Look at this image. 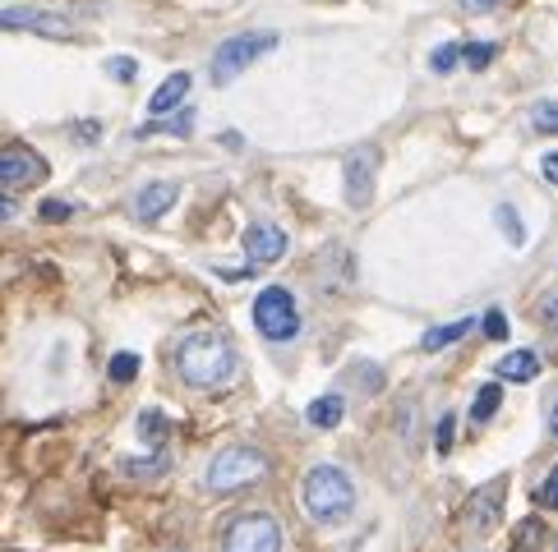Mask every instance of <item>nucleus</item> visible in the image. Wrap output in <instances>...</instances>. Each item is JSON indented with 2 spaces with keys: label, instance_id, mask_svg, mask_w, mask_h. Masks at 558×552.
Returning a JSON list of instances; mask_svg holds the SVG:
<instances>
[{
  "label": "nucleus",
  "instance_id": "obj_15",
  "mask_svg": "<svg viewBox=\"0 0 558 552\" xmlns=\"http://www.w3.org/2000/svg\"><path fill=\"white\" fill-rule=\"evenodd\" d=\"M342 414H346V401L337 397V391H328V397L310 401V410H305V419H310L314 428H337V424H342Z\"/></svg>",
  "mask_w": 558,
  "mask_h": 552
},
{
  "label": "nucleus",
  "instance_id": "obj_7",
  "mask_svg": "<svg viewBox=\"0 0 558 552\" xmlns=\"http://www.w3.org/2000/svg\"><path fill=\"white\" fill-rule=\"evenodd\" d=\"M374 175H379V148H356L351 156H346L342 166V193H346V208H370L374 199Z\"/></svg>",
  "mask_w": 558,
  "mask_h": 552
},
{
  "label": "nucleus",
  "instance_id": "obj_19",
  "mask_svg": "<svg viewBox=\"0 0 558 552\" xmlns=\"http://www.w3.org/2000/svg\"><path fill=\"white\" fill-rule=\"evenodd\" d=\"M107 373H111V382H115V387L134 382V378H139V354H134V350H121V354H111Z\"/></svg>",
  "mask_w": 558,
  "mask_h": 552
},
{
  "label": "nucleus",
  "instance_id": "obj_14",
  "mask_svg": "<svg viewBox=\"0 0 558 552\" xmlns=\"http://www.w3.org/2000/svg\"><path fill=\"white\" fill-rule=\"evenodd\" d=\"M541 368L545 364H541V354H535V350H508L504 360L494 364V373L504 382H535V378H541Z\"/></svg>",
  "mask_w": 558,
  "mask_h": 552
},
{
  "label": "nucleus",
  "instance_id": "obj_5",
  "mask_svg": "<svg viewBox=\"0 0 558 552\" xmlns=\"http://www.w3.org/2000/svg\"><path fill=\"white\" fill-rule=\"evenodd\" d=\"M255 327L268 341H292L300 337V309L286 286H268L255 294Z\"/></svg>",
  "mask_w": 558,
  "mask_h": 552
},
{
  "label": "nucleus",
  "instance_id": "obj_28",
  "mask_svg": "<svg viewBox=\"0 0 558 552\" xmlns=\"http://www.w3.org/2000/svg\"><path fill=\"white\" fill-rule=\"evenodd\" d=\"M535 502L549 506V511H558V465L549 469V479L541 484V492H535Z\"/></svg>",
  "mask_w": 558,
  "mask_h": 552
},
{
  "label": "nucleus",
  "instance_id": "obj_21",
  "mask_svg": "<svg viewBox=\"0 0 558 552\" xmlns=\"http://www.w3.org/2000/svg\"><path fill=\"white\" fill-rule=\"evenodd\" d=\"M494 55H498V47H494V42H467V47H461V61H467L471 70H485V65L494 61Z\"/></svg>",
  "mask_w": 558,
  "mask_h": 552
},
{
  "label": "nucleus",
  "instance_id": "obj_3",
  "mask_svg": "<svg viewBox=\"0 0 558 552\" xmlns=\"http://www.w3.org/2000/svg\"><path fill=\"white\" fill-rule=\"evenodd\" d=\"M268 51H277V33H236V37H226V42L213 51V70H208V78H213L218 88H226L231 78L245 74Z\"/></svg>",
  "mask_w": 558,
  "mask_h": 552
},
{
  "label": "nucleus",
  "instance_id": "obj_16",
  "mask_svg": "<svg viewBox=\"0 0 558 552\" xmlns=\"http://www.w3.org/2000/svg\"><path fill=\"white\" fill-rule=\"evenodd\" d=\"M498 405H504V387L485 382V387L475 391V401H471V424H489L494 414H498Z\"/></svg>",
  "mask_w": 558,
  "mask_h": 552
},
{
  "label": "nucleus",
  "instance_id": "obj_26",
  "mask_svg": "<svg viewBox=\"0 0 558 552\" xmlns=\"http://www.w3.org/2000/svg\"><path fill=\"white\" fill-rule=\"evenodd\" d=\"M74 212H79V208L65 203V199H47L42 208H37V216H42V222H70Z\"/></svg>",
  "mask_w": 558,
  "mask_h": 552
},
{
  "label": "nucleus",
  "instance_id": "obj_33",
  "mask_svg": "<svg viewBox=\"0 0 558 552\" xmlns=\"http://www.w3.org/2000/svg\"><path fill=\"white\" fill-rule=\"evenodd\" d=\"M14 212H18V208H14V199H5V193H0V222H10Z\"/></svg>",
  "mask_w": 558,
  "mask_h": 552
},
{
  "label": "nucleus",
  "instance_id": "obj_9",
  "mask_svg": "<svg viewBox=\"0 0 558 552\" xmlns=\"http://www.w3.org/2000/svg\"><path fill=\"white\" fill-rule=\"evenodd\" d=\"M504 479H494V484H485L471 498V506H467V516H461V525H467V535H489V529L498 525V516H504Z\"/></svg>",
  "mask_w": 558,
  "mask_h": 552
},
{
  "label": "nucleus",
  "instance_id": "obj_4",
  "mask_svg": "<svg viewBox=\"0 0 558 552\" xmlns=\"http://www.w3.org/2000/svg\"><path fill=\"white\" fill-rule=\"evenodd\" d=\"M268 475V456L255 447H226L213 456L208 465V488L213 492H236V488H249Z\"/></svg>",
  "mask_w": 558,
  "mask_h": 552
},
{
  "label": "nucleus",
  "instance_id": "obj_20",
  "mask_svg": "<svg viewBox=\"0 0 558 552\" xmlns=\"http://www.w3.org/2000/svg\"><path fill=\"white\" fill-rule=\"evenodd\" d=\"M166 428H171V424H166L162 410H144V414H139V438H144L148 447H162V442H166Z\"/></svg>",
  "mask_w": 558,
  "mask_h": 552
},
{
  "label": "nucleus",
  "instance_id": "obj_12",
  "mask_svg": "<svg viewBox=\"0 0 558 552\" xmlns=\"http://www.w3.org/2000/svg\"><path fill=\"white\" fill-rule=\"evenodd\" d=\"M181 199V185L176 180H152L134 193V212H139V222H158L162 212H171Z\"/></svg>",
  "mask_w": 558,
  "mask_h": 552
},
{
  "label": "nucleus",
  "instance_id": "obj_30",
  "mask_svg": "<svg viewBox=\"0 0 558 552\" xmlns=\"http://www.w3.org/2000/svg\"><path fill=\"white\" fill-rule=\"evenodd\" d=\"M121 469H125V475H158V469H166V456H152V461H125Z\"/></svg>",
  "mask_w": 558,
  "mask_h": 552
},
{
  "label": "nucleus",
  "instance_id": "obj_37",
  "mask_svg": "<svg viewBox=\"0 0 558 552\" xmlns=\"http://www.w3.org/2000/svg\"><path fill=\"white\" fill-rule=\"evenodd\" d=\"M554 552H558V543H554Z\"/></svg>",
  "mask_w": 558,
  "mask_h": 552
},
{
  "label": "nucleus",
  "instance_id": "obj_11",
  "mask_svg": "<svg viewBox=\"0 0 558 552\" xmlns=\"http://www.w3.org/2000/svg\"><path fill=\"white\" fill-rule=\"evenodd\" d=\"M0 28H14V33H47V37H65L70 24L61 14H47V10H33V5H10L0 10Z\"/></svg>",
  "mask_w": 558,
  "mask_h": 552
},
{
  "label": "nucleus",
  "instance_id": "obj_22",
  "mask_svg": "<svg viewBox=\"0 0 558 552\" xmlns=\"http://www.w3.org/2000/svg\"><path fill=\"white\" fill-rule=\"evenodd\" d=\"M531 129L535 134H554L558 129V102H541L531 111Z\"/></svg>",
  "mask_w": 558,
  "mask_h": 552
},
{
  "label": "nucleus",
  "instance_id": "obj_35",
  "mask_svg": "<svg viewBox=\"0 0 558 552\" xmlns=\"http://www.w3.org/2000/svg\"><path fill=\"white\" fill-rule=\"evenodd\" d=\"M549 438H558V401H554V410H549Z\"/></svg>",
  "mask_w": 558,
  "mask_h": 552
},
{
  "label": "nucleus",
  "instance_id": "obj_18",
  "mask_svg": "<svg viewBox=\"0 0 558 552\" xmlns=\"http://www.w3.org/2000/svg\"><path fill=\"white\" fill-rule=\"evenodd\" d=\"M541 539H545V525L535 516H526L522 525L512 529V552H541Z\"/></svg>",
  "mask_w": 558,
  "mask_h": 552
},
{
  "label": "nucleus",
  "instance_id": "obj_31",
  "mask_svg": "<svg viewBox=\"0 0 558 552\" xmlns=\"http://www.w3.org/2000/svg\"><path fill=\"white\" fill-rule=\"evenodd\" d=\"M541 175H545L549 185H558V152H545L541 156Z\"/></svg>",
  "mask_w": 558,
  "mask_h": 552
},
{
  "label": "nucleus",
  "instance_id": "obj_10",
  "mask_svg": "<svg viewBox=\"0 0 558 552\" xmlns=\"http://www.w3.org/2000/svg\"><path fill=\"white\" fill-rule=\"evenodd\" d=\"M245 253L255 267H273L286 259V230L273 226V222H255L245 230Z\"/></svg>",
  "mask_w": 558,
  "mask_h": 552
},
{
  "label": "nucleus",
  "instance_id": "obj_29",
  "mask_svg": "<svg viewBox=\"0 0 558 552\" xmlns=\"http://www.w3.org/2000/svg\"><path fill=\"white\" fill-rule=\"evenodd\" d=\"M452 428H457V419H452V414H444V419H438V438H434L438 456H448V451H452Z\"/></svg>",
  "mask_w": 558,
  "mask_h": 552
},
{
  "label": "nucleus",
  "instance_id": "obj_27",
  "mask_svg": "<svg viewBox=\"0 0 558 552\" xmlns=\"http://www.w3.org/2000/svg\"><path fill=\"white\" fill-rule=\"evenodd\" d=\"M480 327H485V337H489V341H508V318H504L498 309H489L485 318H480Z\"/></svg>",
  "mask_w": 558,
  "mask_h": 552
},
{
  "label": "nucleus",
  "instance_id": "obj_23",
  "mask_svg": "<svg viewBox=\"0 0 558 552\" xmlns=\"http://www.w3.org/2000/svg\"><path fill=\"white\" fill-rule=\"evenodd\" d=\"M107 74L115 78V84H134V74H139V61H134V55H111Z\"/></svg>",
  "mask_w": 558,
  "mask_h": 552
},
{
  "label": "nucleus",
  "instance_id": "obj_25",
  "mask_svg": "<svg viewBox=\"0 0 558 552\" xmlns=\"http://www.w3.org/2000/svg\"><path fill=\"white\" fill-rule=\"evenodd\" d=\"M457 61H461V47L457 42H444L434 55H430V65H434V74H452L457 70Z\"/></svg>",
  "mask_w": 558,
  "mask_h": 552
},
{
  "label": "nucleus",
  "instance_id": "obj_17",
  "mask_svg": "<svg viewBox=\"0 0 558 552\" xmlns=\"http://www.w3.org/2000/svg\"><path fill=\"white\" fill-rule=\"evenodd\" d=\"M471 323H475V318H457V323L434 327V331H425V341H420V346H425L430 354H434V350H444V346H452V341H461V337H467V331H471Z\"/></svg>",
  "mask_w": 558,
  "mask_h": 552
},
{
  "label": "nucleus",
  "instance_id": "obj_8",
  "mask_svg": "<svg viewBox=\"0 0 558 552\" xmlns=\"http://www.w3.org/2000/svg\"><path fill=\"white\" fill-rule=\"evenodd\" d=\"M47 180L42 152H33L28 143H5L0 148V189H33Z\"/></svg>",
  "mask_w": 558,
  "mask_h": 552
},
{
  "label": "nucleus",
  "instance_id": "obj_13",
  "mask_svg": "<svg viewBox=\"0 0 558 552\" xmlns=\"http://www.w3.org/2000/svg\"><path fill=\"white\" fill-rule=\"evenodd\" d=\"M185 97H189V74H185V70L166 74L162 84H158V92H152L148 115H152V121H166L171 111H181V106H185Z\"/></svg>",
  "mask_w": 558,
  "mask_h": 552
},
{
  "label": "nucleus",
  "instance_id": "obj_1",
  "mask_svg": "<svg viewBox=\"0 0 558 552\" xmlns=\"http://www.w3.org/2000/svg\"><path fill=\"white\" fill-rule=\"evenodd\" d=\"M176 373L199 391L222 387L231 373H236V346H231L222 331H195V337H185L176 350Z\"/></svg>",
  "mask_w": 558,
  "mask_h": 552
},
{
  "label": "nucleus",
  "instance_id": "obj_36",
  "mask_svg": "<svg viewBox=\"0 0 558 552\" xmlns=\"http://www.w3.org/2000/svg\"><path fill=\"white\" fill-rule=\"evenodd\" d=\"M461 5H467V10H489L494 0H461Z\"/></svg>",
  "mask_w": 558,
  "mask_h": 552
},
{
  "label": "nucleus",
  "instance_id": "obj_32",
  "mask_svg": "<svg viewBox=\"0 0 558 552\" xmlns=\"http://www.w3.org/2000/svg\"><path fill=\"white\" fill-rule=\"evenodd\" d=\"M541 318H545V327H558V294H549L541 304Z\"/></svg>",
  "mask_w": 558,
  "mask_h": 552
},
{
  "label": "nucleus",
  "instance_id": "obj_2",
  "mask_svg": "<svg viewBox=\"0 0 558 552\" xmlns=\"http://www.w3.org/2000/svg\"><path fill=\"white\" fill-rule=\"evenodd\" d=\"M356 506V484L337 465H314L300 484V511L314 525H342Z\"/></svg>",
  "mask_w": 558,
  "mask_h": 552
},
{
  "label": "nucleus",
  "instance_id": "obj_34",
  "mask_svg": "<svg viewBox=\"0 0 558 552\" xmlns=\"http://www.w3.org/2000/svg\"><path fill=\"white\" fill-rule=\"evenodd\" d=\"M222 148H236V152H240V148H245V138H240V134H231V129H226V134H222Z\"/></svg>",
  "mask_w": 558,
  "mask_h": 552
},
{
  "label": "nucleus",
  "instance_id": "obj_6",
  "mask_svg": "<svg viewBox=\"0 0 558 552\" xmlns=\"http://www.w3.org/2000/svg\"><path fill=\"white\" fill-rule=\"evenodd\" d=\"M222 552H282V525L273 516H263V511L240 516L236 525L226 529Z\"/></svg>",
  "mask_w": 558,
  "mask_h": 552
},
{
  "label": "nucleus",
  "instance_id": "obj_24",
  "mask_svg": "<svg viewBox=\"0 0 558 552\" xmlns=\"http://www.w3.org/2000/svg\"><path fill=\"white\" fill-rule=\"evenodd\" d=\"M494 216H498V226H504L508 240H512V244H522V222H517V208H512V203H498Z\"/></svg>",
  "mask_w": 558,
  "mask_h": 552
}]
</instances>
